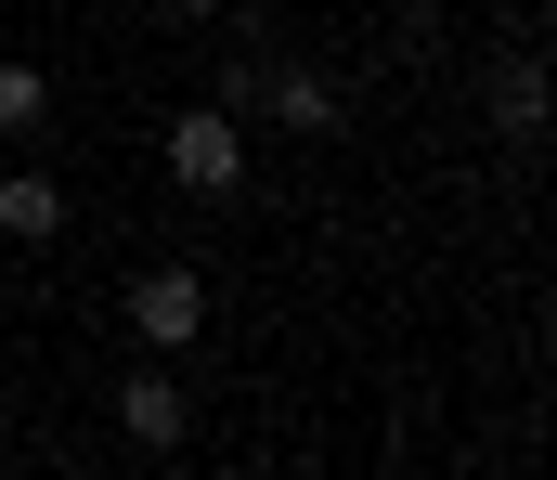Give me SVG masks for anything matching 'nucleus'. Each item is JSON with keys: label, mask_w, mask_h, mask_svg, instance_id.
I'll use <instances>...</instances> for the list:
<instances>
[{"label": "nucleus", "mask_w": 557, "mask_h": 480, "mask_svg": "<svg viewBox=\"0 0 557 480\" xmlns=\"http://www.w3.org/2000/svg\"><path fill=\"white\" fill-rule=\"evenodd\" d=\"M131 337L143 350H195V337H208V273H195V260L131 273Z\"/></svg>", "instance_id": "nucleus-3"}, {"label": "nucleus", "mask_w": 557, "mask_h": 480, "mask_svg": "<svg viewBox=\"0 0 557 480\" xmlns=\"http://www.w3.org/2000/svg\"><path fill=\"white\" fill-rule=\"evenodd\" d=\"M169 182H182L195 208H234V195H247V131H234V104H182V118H169Z\"/></svg>", "instance_id": "nucleus-1"}, {"label": "nucleus", "mask_w": 557, "mask_h": 480, "mask_svg": "<svg viewBox=\"0 0 557 480\" xmlns=\"http://www.w3.org/2000/svg\"><path fill=\"white\" fill-rule=\"evenodd\" d=\"M169 13H221V0H169Z\"/></svg>", "instance_id": "nucleus-8"}, {"label": "nucleus", "mask_w": 557, "mask_h": 480, "mask_svg": "<svg viewBox=\"0 0 557 480\" xmlns=\"http://www.w3.org/2000/svg\"><path fill=\"white\" fill-rule=\"evenodd\" d=\"M221 104H273V131H298V144H324L350 104H337V78H311V65H234L221 78Z\"/></svg>", "instance_id": "nucleus-2"}, {"label": "nucleus", "mask_w": 557, "mask_h": 480, "mask_svg": "<svg viewBox=\"0 0 557 480\" xmlns=\"http://www.w3.org/2000/svg\"><path fill=\"white\" fill-rule=\"evenodd\" d=\"M0 234H13V247H52V234H65V182H52V169H13V182H0Z\"/></svg>", "instance_id": "nucleus-5"}, {"label": "nucleus", "mask_w": 557, "mask_h": 480, "mask_svg": "<svg viewBox=\"0 0 557 480\" xmlns=\"http://www.w3.org/2000/svg\"><path fill=\"white\" fill-rule=\"evenodd\" d=\"M493 118H506V144H545V65H532V52L493 65Z\"/></svg>", "instance_id": "nucleus-6"}, {"label": "nucleus", "mask_w": 557, "mask_h": 480, "mask_svg": "<svg viewBox=\"0 0 557 480\" xmlns=\"http://www.w3.org/2000/svg\"><path fill=\"white\" fill-rule=\"evenodd\" d=\"M39 118H52V78L39 65H0V144H26Z\"/></svg>", "instance_id": "nucleus-7"}, {"label": "nucleus", "mask_w": 557, "mask_h": 480, "mask_svg": "<svg viewBox=\"0 0 557 480\" xmlns=\"http://www.w3.org/2000/svg\"><path fill=\"white\" fill-rule=\"evenodd\" d=\"M117 429H131L143 455H169V442H182V429H195V390H182V377H169V350H156V364H143V377H117Z\"/></svg>", "instance_id": "nucleus-4"}]
</instances>
